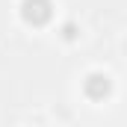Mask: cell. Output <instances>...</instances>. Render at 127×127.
Segmentation results:
<instances>
[{"label": "cell", "mask_w": 127, "mask_h": 127, "mask_svg": "<svg viewBox=\"0 0 127 127\" xmlns=\"http://www.w3.org/2000/svg\"><path fill=\"white\" fill-rule=\"evenodd\" d=\"M83 95L89 100H103V97L112 95V80L100 71H92L86 80H83Z\"/></svg>", "instance_id": "2"}, {"label": "cell", "mask_w": 127, "mask_h": 127, "mask_svg": "<svg viewBox=\"0 0 127 127\" xmlns=\"http://www.w3.org/2000/svg\"><path fill=\"white\" fill-rule=\"evenodd\" d=\"M53 18V3L50 0H21V21L27 27H44Z\"/></svg>", "instance_id": "1"}]
</instances>
